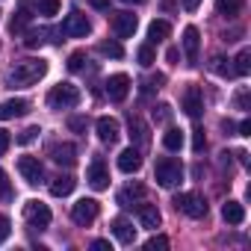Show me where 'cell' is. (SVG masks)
<instances>
[{
    "instance_id": "cell-1",
    "label": "cell",
    "mask_w": 251,
    "mask_h": 251,
    "mask_svg": "<svg viewBox=\"0 0 251 251\" xmlns=\"http://www.w3.org/2000/svg\"><path fill=\"white\" fill-rule=\"evenodd\" d=\"M48 74V62L45 59H21L12 65V71L6 74L9 86H33Z\"/></svg>"
},
{
    "instance_id": "cell-2",
    "label": "cell",
    "mask_w": 251,
    "mask_h": 251,
    "mask_svg": "<svg viewBox=\"0 0 251 251\" xmlns=\"http://www.w3.org/2000/svg\"><path fill=\"white\" fill-rule=\"evenodd\" d=\"M154 180H157L160 186H166V189H175V186L183 180V166H180L175 157H163V160H157V166H154Z\"/></svg>"
},
{
    "instance_id": "cell-3",
    "label": "cell",
    "mask_w": 251,
    "mask_h": 251,
    "mask_svg": "<svg viewBox=\"0 0 251 251\" xmlns=\"http://www.w3.org/2000/svg\"><path fill=\"white\" fill-rule=\"evenodd\" d=\"M80 103V89L74 83H59L48 92V106L50 109H71Z\"/></svg>"
},
{
    "instance_id": "cell-4",
    "label": "cell",
    "mask_w": 251,
    "mask_h": 251,
    "mask_svg": "<svg viewBox=\"0 0 251 251\" xmlns=\"http://www.w3.org/2000/svg\"><path fill=\"white\" fill-rule=\"evenodd\" d=\"M59 33H62V36H68V39H83V36H89V33H92V24H89V18H86L80 9H71V12L65 15V21H62Z\"/></svg>"
},
{
    "instance_id": "cell-5",
    "label": "cell",
    "mask_w": 251,
    "mask_h": 251,
    "mask_svg": "<svg viewBox=\"0 0 251 251\" xmlns=\"http://www.w3.org/2000/svg\"><path fill=\"white\" fill-rule=\"evenodd\" d=\"M175 207L180 213H186L189 219H204L207 216V201L198 192H180V195H175Z\"/></svg>"
},
{
    "instance_id": "cell-6",
    "label": "cell",
    "mask_w": 251,
    "mask_h": 251,
    "mask_svg": "<svg viewBox=\"0 0 251 251\" xmlns=\"http://www.w3.org/2000/svg\"><path fill=\"white\" fill-rule=\"evenodd\" d=\"M24 219H27V225H30V227L45 230V227L50 225L53 213H50V207H48V204H42V201H27V204H24Z\"/></svg>"
},
{
    "instance_id": "cell-7",
    "label": "cell",
    "mask_w": 251,
    "mask_h": 251,
    "mask_svg": "<svg viewBox=\"0 0 251 251\" xmlns=\"http://www.w3.org/2000/svg\"><path fill=\"white\" fill-rule=\"evenodd\" d=\"M98 213H100V204H98L95 198H80V201L71 207V219H74V225H80V227L92 225V222L98 219Z\"/></svg>"
},
{
    "instance_id": "cell-8",
    "label": "cell",
    "mask_w": 251,
    "mask_h": 251,
    "mask_svg": "<svg viewBox=\"0 0 251 251\" xmlns=\"http://www.w3.org/2000/svg\"><path fill=\"white\" fill-rule=\"evenodd\" d=\"M109 24H112V33H115L118 39H130V36L136 33V27H139V21H136L133 12H112Z\"/></svg>"
},
{
    "instance_id": "cell-9",
    "label": "cell",
    "mask_w": 251,
    "mask_h": 251,
    "mask_svg": "<svg viewBox=\"0 0 251 251\" xmlns=\"http://www.w3.org/2000/svg\"><path fill=\"white\" fill-rule=\"evenodd\" d=\"M18 172L30 186H39L45 180V169H42V163L36 157H18Z\"/></svg>"
},
{
    "instance_id": "cell-10",
    "label": "cell",
    "mask_w": 251,
    "mask_h": 251,
    "mask_svg": "<svg viewBox=\"0 0 251 251\" xmlns=\"http://www.w3.org/2000/svg\"><path fill=\"white\" fill-rule=\"evenodd\" d=\"M86 180H89V186H92V189H98V192L109 186V172H106V163H103V157H95V160L89 163Z\"/></svg>"
},
{
    "instance_id": "cell-11",
    "label": "cell",
    "mask_w": 251,
    "mask_h": 251,
    "mask_svg": "<svg viewBox=\"0 0 251 251\" xmlns=\"http://www.w3.org/2000/svg\"><path fill=\"white\" fill-rule=\"evenodd\" d=\"M183 112L189 115V118H198L201 112H204V92H201V86H186V92H183Z\"/></svg>"
},
{
    "instance_id": "cell-12",
    "label": "cell",
    "mask_w": 251,
    "mask_h": 251,
    "mask_svg": "<svg viewBox=\"0 0 251 251\" xmlns=\"http://www.w3.org/2000/svg\"><path fill=\"white\" fill-rule=\"evenodd\" d=\"M95 130H98V139H100V142L112 145V142H118V136H121V124H118L112 115H100L98 124H95Z\"/></svg>"
},
{
    "instance_id": "cell-13",
    "label": "cell",
    "mask_w": 251,
    "mask_h": 251,
    "mask_svg": "<svg viewBox=\"0 0 251 251\" xmlns=\"http://www.w3.org/2000/svg\"><path fill=\"white\" fill-rule=\"evenodd\" d=\"M103 86H106V98L115 100V103H121L124 98H127V92H130V77L127 74H112Z\"/></svg>"
},
{
    "instance_id": "cell-14",
    "label": "cell",
    "mask_w": 251,
    "mask_h": 251,
    "mask_svg": "<svg viewBox=\"0 0 251 251\" xmlns=\"http://www.w3.org/2000/svg\"><path fill=\"white\" fill-rule=\"evenodd\" d=\"M50 160L56 163V166H74L77 163V148L71 145V142H56V145H50Z\"/></svg>"
},
{
    "instance_id": "cell-15",
    "label": "cell",
    "mask_w": 251,
    "mask_h": 251,
    "mask_svg": "<svg viewBox=\"0 0 251 251\" xmlns=\"http://www.w3.org/2000/svg\"><path fill=\"white\" fill-rule=\"evenodd\" d=\"M118 169L124 172V175H136L139 169H142V154H139V148H124L121 154H118Z\"/></svg>"
},
{
    "instance_id": "cell-16",
    "label": "cell",
    "mask_w": 251,
    "mask_h": 251,
    "mask_svg": "<svg viewBox=\"0 0 251 251\" xmlns=\"http://www.w3.org/2000/svg\"><path fill=\"white\" fill-rule=\"evenodd\" d=\"M109 230H112V236H115L121 245H133V242H136V227H133L127 219H112V222H109Z\"/></svg>"
},
{
    "instance_id": "cell-17",
    "label": "cell",
    "mask_w": 251,
    "mask_h": 251,
    "mask_svg": "<svg viewBox=\"0 0 251 251\" xmlns=\"http://www.w3.org/2000/svg\"><path fill=\"white\" fill-rule=\"evenodd\" d=\"M198 50H201V33H198V27H186L183 30V53H186L189 65L198 62Z\"/></svg>"
},
{
    "instance_id": "cell-18",
    "label": "cell",
    "mask_w": 251,
    "mask_h": 251,
    "mask_svg": "<svg viewBox=\"0 0 251 251\" xmlns=\"http://www.w3.org/2000/svg\"><path fill=\"white\" fill-rule=\"evenodd\" d=\"M30 112V103L24 98H9L0 103V121H9V118H18V115H27Z\"/></svg>"
},
{
    "instance_id": "cell-19",
    "label": "cell",
    "mask_w": 251,
    "mask_h": 251,
    "mask_svg": "<svg viewBox=\"0 0 251 251\" xmlns=\"http://www.w3.org/2000/svg\"><path fill=\"white\" fill-rule=\"evenodd\" d=\"M145 198V186L142 183H130V186H124L118 195H115V204L118 207H133V204H139Z\"/></svg>"
},
{
    "instance_id": "cell-20",
    "label": "cell",
    "mask_w": 251,
    "mask_h": 251,
    "mask_svg": "<svg viewBox=\"0 0 251 251\" xmlns=\"http://www.w3.org/2000/svg\"><path fill=\"white\" fill-rule=\"evenodd\" d=\"M136 216H139V225L142 227H151V230L160 227V210L154 204H139L136 207Z\"/></svg>"
},
{
    "instance_id": "cell-21",
    "label": "cell",
    "mask_w": 251,
    "mask_h": 251,
    "mask_svg": "<svg viewBox=\"0 0 251 251\" xmlns=\"http://www.w3.org/2000/svg\"><path fill=\"white\" fill-rule=\"evenodd\" d=\"M74 186H77V180H74L71 175H59V177H53V183H50V195H53V198H65V195L74 192Z\"/></svg>"
},
{
    "instance_id": "cell-22",
    "label": "cell",
    "mask_w": 251,
    "mask_h": 251,
    "mask_svg": "<svg viewBox=\"0 0 251 251\" xmlns=\"http://www.w3.org/2000/svg\"><path fill=\"white\" fill-rule=\"evenodd\" d=\"M222 219H225L227 225H242V222H245V207H242L239 201H225Z\"/></svg>"
},
{
    "instance_id": "cell-23",
    "label": "cell",
    "mask_w": 251,
    "mask_h": 251,
    "mask_svg": "<svg viewBox=\"0 0 251 251\" xmlns=\"http://www.w3.org/2000/svg\"><path fill=\"white\" fill-rule=\"evenodd\" d=\"M169 33H172L169 21H151V24H148V45H160V42H166Z\"/></svg>"
},
{
    "instance_id": "cell-24",
    "label": "cell",
    "mask_w": 251,
    "mask_h": 251,
    "mask_svg": "<svg viewBox=\"0 0 251 251\" xmlns=\"http://www.w3.org/2000/svg\"><path fill=\"white\" fill-rule=\"evenodd\" d=\"M242 6H245V0H216V9L225 18H236L242 12Z\"/></svg>"
},
{
    "instance_id": "cell-25",
    "label": "cell",
    "mask_w": 251,
    "mask_h": 251,
    "mask_svg": "<svg viewBox=\"0 0 251 251\" xmlns=\"http://www.w3.org/2000/svg\"><path fill=\"white\" fill-rule=\"evenodd\" d=\"M48 36H50V30H48V27H39V30H27V36H24V45H27L30 50H36V48H42V45L48 42Z\"/></svg>"
},
{
    "instance_id": "cell-26",
    "label": "cell",
    "mask_w": 251,
    "mask_h": 251,
    "mask_svg": "<svg viewBox=\"0 0 251 251\" xmlns=\"http://www.w3.org/2000/svg\"><path fill=\"white\" fill-rule=\"evenodd\" d=\"M236 65H233V74H239V77H245L248 71H251V50L248 48H242L239 53H236V59H233Z\"/></svg>"
},
{
    "instance_id": "cell-27",
    "label": "cell",
    "mask_w": 251,
    "mask_h": 251,
    "mask_svg": "<svg viewBox=\"0 0 251 251\" xmlns=\"http://www.w3.org/2000/svg\"><path fill=\"white\" fill-rule=\"evenodd\" d=\"M163 145H166V151H180L183 148V133L177 127H169L166 136H163Z\"/></svg>"
},
{
    "instance_id": "cell-28",
    "label": "cell",
    "mask_w": 251,
    "mask_h": 251,
    "mask_svg": "<svg viewBox=\"0 0 251 251\" xmlns=\"http://www.w3.org/2000/svg\"><path fill=\"white\" fill-rule=\"evenodd\" d=\"M98 50H100L103 56H112V59H121V56H124V48H121V42H118V39L100 42V45H98Z\"/></svg>"
},
{
    "instance_id": "cell-29",
    "label": "cell",
    "mask_w": 251,
    "mask_h": 251,
    "mask_svg": "<svg viewBox=\"0 0 251 251\" xmlns=\"http://www.w3.org/2000/svg\"><path fill=\"white\" fill-rule=\"evenodd\" d=\"M136 59H139V65H142V68H151V65L157 62V53H154V48H151V45H142V48L136 50Z\"/></svg>"
},
{
    "instance_id": "cell-30",
    "label": "cell",
    "mask_w": 251,
    "mask_h": 251,
    "mask_svg": "<svg viewBox=\"0 0 251 251\" xmlns=\"http://www.w3.org/2000/svg\"><path fill=\"white\" fill-rule=\"evenodd\" d=\"M227 62H230V59H225V56H213V62H210L213 74H219V77H230V74H233V68H230Z\"/></svg>"
},
{
    "instance_id": "cell-31",
    "label": "cell",
    "mask_w": 251,
    "mask_h": 251,
    "mask_svg": "<svg viewBox=\"0 0 251 251\" xmlns=\"http://www.w3.org/2000/svg\"><path fill=\"white\" fill-rule=\"evenodd\" d=\"M163 83H166V77H163V74H154V77H145V80H142V95H151V92H157V89H163Z\"/></svg>"
},
{
    "instance_id": "cell-32",
    "label": "cell",
    "mask_w": 251,
    "mask_h": 251,
    "mask_svg": "<svg viewBox=\"0 0 251 251\" xmlns=\"http://www.w3.org/2000/svg\"><path fill=\"white\" fill-rule=\"evenodd\" d=\"M151 118H154L157 124H169V121H172V106H169V103H160V106H154Z\"/></svg>"
},
{
    "instance_id": "cell-33",
    "label": "cell",
    "mask_w": 251,
    "mask_h": 251,
    "mask_svg": "<svg viewBox=\"0 0 251 251\" xmlns=\"http://www.w3.org/2000/svg\"><path fill=\"white\" fill-rule=\"evenodd\" d=\"M133 136H136V142H145V139H148V130H145V124H142L139 118L130 115V139H133Z\"/></svg>"
},
{
    "instance_id": "cell-34",
    "label": "cell",
    "mask_w": 251,
    "mask_h": 251,
    "mask_svg": "<svg viewBox=\"0 0 251 251\" xmlns=\"http://www.w3.org/2000/svg\"><path fill=\"white\" fill-rule=\"evenodd\" d=\"M27 24H30V12H27V9H21V12L12 18L9 30H12V33H24V27H27Z\"/></svg>"
},
{
    "instance_id": "cell-35",
    "label": "cell",
    "mask_w": 251,
    "mask_h": 251,
    "mask_svg": "<svg viewBox=\"0 0 251 251\" xmlns=\"http://www.w3.org/2000/svg\"><path fill=\"white\" fill-rule=\"evenodd\" d=\"M204 148H207V136H204V127H195V130H192V151H195V154H201Z\"/></svg>"
},
{
    "instance_id": "cell-36",
    "label": "cell",
    "mask_w": 251,
    "mask_h": 251,
    "mask_svg": "<svg viewBox=\"0 0 251 251\" xmlns=\"http://www.w3.org/2000/svg\"><path fill=\"white\" fill-rule=\"evenodd\" d=\"M68 127H71L74 133H86L89 118H86V115H71V118H68Z\"/></svg>"
},
{
    "instance_id": "cell-37",
    "label": "cell",
    "mask_w": 251,
    "mask_h": 251,
    "mask_svg": "<svg viewBox=\"0 0 251 251\" xmlns=\"http://www.w3.org/2000/svg\"><path fill=\"white\" fill-rule=\"evenodd\" d=\"M59 12V0H39V15H56Z\"/></svg>"
},
{
    "instance_id": "cell-38",
    "label": "cell",
    "mask_w": 251,
    "mask_h": 251,
    "mask_svg": "<svg viewBox=\"0 0 251 251\" xmlns=\"http://www.w3.org/2000/svg\"><path fill=\"white\" fill-rule=\"evenodd\" d=\"M83 62H86V53L83 50H74L68 56V71H83Z\"/></svg>"
},
{
    "instance_id": "cell-39",
    "label": "cell",
    "mask_w": 251,
    "mask_h": 251,
    "mask_svg": "<svg viewBox=\"0 0 251 251\" xmlns=\"http://www.w3.org/2000/svg\"><path fill=\"white\" fill-rule=\"evenodd\" d=\"M39 133H42L39 127H27V130H21V133H18V145H30V142H36Z\"/></svg>"
},
{
    "instance_id": "cell-40",
    "label": "cell",
    "mask_w": 251,
    "mask_h": 251,
    "mask_svg": "<svg viewBox=\"0 0 251 251\" xmlns=\"http://www.w3.org/2000/svg\"><path fill=\"white\" fill-rule=\"evenodd\" d=\"M233 103H236V109H248L251 106V92L248 89H239L236 98H233Z\"/></svg>"
},
{
    "instance_id": "cell-41",
    "label": "cell",
    "mask_w": 251,
    "mask_h": 251,
    "mask_svg": "<svg viewBox=\"0 0 251 251\" xmlns=\"http://www.w3.org/2000/svg\"><path fill=\"white\" fill-rule=\"evenodd\" d=\"M145 248H148V251H166V248H169V239H166V236H151V239L145 242Z\"/></svg>"
},
{
    "instance_id": "cell-42",
    "label": "cell",
    "mask_w": 251,
    "mask_h": 251,
    "mask_svg": "<svg viewBox=\"0 0 251 251\" xmlns=\"http://www.w3.org/2000/svg\"><path fill=\"white\" fill-rule=\"evenodd\" d=\"M9 233H12V222H9V216L0 213V245L9 239Z\"/></svg>"
},
{
    "instance_id": "cell-43",
    "label": "cell",
    "mask_w": 251,
    "mask_h": 251,
    "mask_svg": "<svg viewBox=\"0 0 251 251\" xmlns=\"http://www.w3.org/2000/svg\"><path fill=\"white\" fill-rule=\"evenodd\" d=\"M12 195V186H9V177H6V172L0 169V201H6Z\"/></svg>"
},
{
    "instance_id": "cell-44",
    "label": "cell",
    "mask_w": 251,
    "mask_h": 251,
    "mask_svg": "<svg viewBox=\"0 0 251 251\" xmlns=\"http://www.w3.org/2000/svg\"><path fill=\"white\" fill-rule=\"evenodd\" d=\"M9 145H12V136H9L6 130H0V157L9 151Z\"/></svg>"
},
{
    "instance_id": "cell-45",
    "label": "cell",
    "mask_w": 251,
    "mask_h": 251,
    "mask_svg": "<svg viewBox=\"0 0 251 251\" xmlns=\"http://www.w3.org/2000/svg\"><path fill=\"white\" fill-rule=\"evenodd\" d=\"M92 9H100V12H109V0H89Z\"/></svg>"
},
{
    "instance_id": "cell-46",
    "label": "cell",
    "mask_w": 251,
    "mask_h": 251,
    "mask_svg": "<svg viewBox=\"0 0 251 251\" xmlns=\"http://www.w3.org/2000/svg\"><path fill=\"white\" fill-rule=\"evenodd\" d=\"M180 3H183V9H186V12H195V9L201 6V0H180Z\"/></svg>"
},
{
    "instance_id": "cell-47",
    "label": "cell",
    "mask_w": 251,
    "mask_h": 251,
    "mask_svg": "<svg viewBox=\"0 0 251 251\" xmlns=\"http://www.w3.org/2000/svg\"><path fill=\"white\" fill-rule=\"evenodd\" d=\"M92 248H95V251H109V239H95Z\"/></svg>"
},
{
    "instance_id": "cell-48",
    "label": "cell",
    "mask_w": 251,
    "mask_h": 251,
    "mask_svg": "<svg viewBox=\"0 0 251 251\" xmlns=\"http://www.w3.org/2000/svg\"><path fill=\"white\" fill-rule=\"evenodd\" d=\"M166 59H169V62H177V59H180V50H177V48H169V50H166Z\"/></svg>"
},
{
    "instance_id": "cell-49",
    "label": "cell",
    "mask_w": 251,
    "mask_h": 251,
    "mask_svg": "<svg viewBox=\"0 0 251 251\" xmlns=\"http://www.w3.org/2000/svg\"><path fill=\"white\" fill-rule=\"evenodd\" d=\"M239 136H251V121H248V118L239 124Z\"/></svg>"
},
{
    "instance_id": "cell-50",
    "label": "cell",
    "mask_w": 251,
    "mask_h": 251,
    "mask_svg": "<svg viewBox=\"0 0 251 251\" xmlns=\"http://www.w3.org/2000/svg\"><path fill=\"white\" fill-rule=\"evenodd\" d=\"M236 157H239V163H242V166H248V154H245V151H236Z\"/></svg>"
},
{
    "instance_id": "cell-51",
    "label": "cell",
    "mask_w": 251,
    "mask_h": 251,
    "mask_svg": "<svg viewBox=\"0 0 251 251\" xmlns=\"http://www.w3.org/2000/svg\"><path fill=\"white\" fill-rule=\"evenodd\" d=\"M124 3H145V0H124Z\"/></svg>"
}]
</instances>
